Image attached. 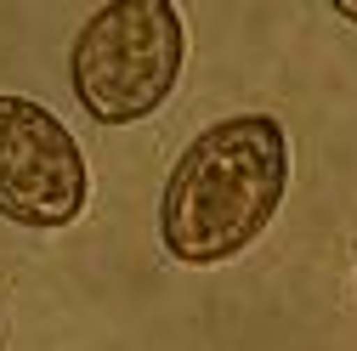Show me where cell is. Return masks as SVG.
Here are the masks:
<instances>
[{"label": "cell", "instance_id": "obj_1", "mask_svg": "<svg viewBox=\"0 0 357 351\" xmlns=\"http://www.w3.org/2000/svg\"><path fill=\"white\" fill-rule=\"evenodd\" d=\"M289 193V136L273 114H227L176 153L159 193V244L182 267L255 249Z\"/></svg>", "mask_w": 357, "mask_h": 351}, {"label": "cell", "instance_id": "obj_2", "mask_svg": "<svg viewBox=\"0 0 357 351\" xmlns=\"http://www.w3.org/2000/svg\"><path fill=\"white\" fill-rule=\"evenodd\" d=\"M182 63L188 29L170 0H108L68 46V85L97 125H142L170 102Z\"/></svg>", "mask_w": 357, "mask_h": 351}, {"label": "cell", "instance_id": "obj_3", "mask_svg": "<svg viewBox=\"0 0 357 351\" xmlns=\"http://www.w3.org/2000/svg\"><path fill=\"white\" fill-rule=\"evenodd\" d=\"M91 198V170L74 130L46 108L0 91V215L29 233L74 227Z\"/></svg>", "mask_w": 357, "mask_h": 351}, {"label": "cell", "instance_id": "obj_4", "mask_svg": "<svg viewBox=\"0 0 357 351\" xmlns=\"http://www.w3.org/2000/svg\"><path fill=\"white\" fill-rule=\"evenodd\" d=\"M329 12H335V17H346V23H357V0H335Z\"/></svg>", "mask_w": 357, "mask_h": 351}]
</instances>
